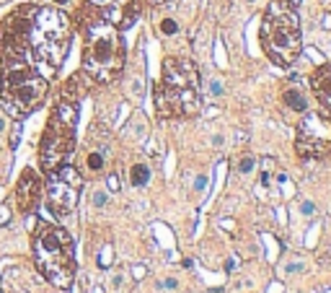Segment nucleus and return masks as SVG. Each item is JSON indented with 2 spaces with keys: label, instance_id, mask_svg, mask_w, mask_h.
Listing matches in <instances>:
<instances>
[{
  "label": "nucleus",
  "instance_id": "1",
  "mask_svg": "<svg viewBox=\"0 0 331 293\" xmlns=\"http://www.w3.org/2000/svg\"><path fill=\"white\" fill-rule=\"evenodd\" d=\"M78 26L86 34L83 73L96 83H111L124 67V44L119 37V29L94 5L81 8Z\"/></svg>",
  "mask_w": 331,
  "mask_h": 293
},
{
  "label": "nucleus",
  "instance_id": "2",
  "mask_svg": "<svg viewBox=\"0 0 331 293\" xmlns=\"http://www.w3.org/2000/svg\"><path fill=\"white\" fill-rule=\"evenodd\" d=\"M73 39V21L60 8H37L31 16V24L26 29V50L34 58L44 78L54 75L62 65Z\"/></svg>",
  "mask_w": 331,
  "mask_h": 293
},
{
  "label": "nucleus",
  "instance_id": "3",
  "mask_svg": "<svg viewBox=\"0 0 331 293\" xmlns=\"http://www.w3.org/2000/svg\"><path fill=\"white\" fill-rule=\"evenodd\" d=\"M199 75L191 60L166 58L155 86V109L161 119L194 117L199 112Z\"/></svg>",
  "mask_w": 331,
  "mask_h": 293
},
{
  "label": "nucleus",
  "instance_id": "4",
  "mask_svg": "<svg viewBox=\"0 0 331 293\" xmlns=\"http://www.w3.org/2000/svg\"><path fill=\"white\" fill-rule=\"evenodd\" d=\"M47 88V78L31 65L29 50L3 55V107L10 117H24L39 109Z\"/></svg>",
  "mask_w": 331,
  "mask_h": 293
},
{
  "label": "nucleus",
  "instance_id": "5",
  "mask_svg": "<svg viewBox=\"0 0 331 293\" xmlns=\"http://www.w3.org/2000/svg\"><path fill=\"white\" fill-rule=\"evenodd\" d=\"M261 47H264L267 58L287 67L298 60L300 55V18L298 10L290 0H272L269 8L264 10V21H261Z\"/></svg>",
  "mask_w": 331,
  "mask_h": 293
},
{
  "label": "nucleus",
  "instance_id": "6",
  "mask_svg": "<svg viewBox=\"0 0 331 293\" xmlns=\"http://www.w3.org/2000/svg\"><path fill=\"white\" fill-rule=\"evenodd\" d=\"M34 265L57 288H70L75 280V249L70 234L60 226L44 223L34 236Z\"/></svg>",
  "mask_w": 331,
  "mask_h": 293
},
{
  "label": "nucleus",
  "instance_id": "7",
  "mask_svg": "<svg viewBox=\"0 0 331 293\" xmlns=\"http://www.w3.org/2000/svg\"><path fill=\"white\" fill-rule=\"evenodd\" d=\"M75 122H78V107L70 99H60L47 122V130L42 135L39 145V164L44 172H54L57 166L67 164L70 153L75 151Z\"/></svg>",
  "mask_w": 331,
  "mask_h": 293
},
{
  "label": "nucleus",
  "instance_id": "8",
  "mask_svg": "<svg viewBox=\"0 0 331 293\" xmlns=\"http://www.w3.org/2000/svg\"><path fill=\"white\" fill-rule=\"evenodd\" d=\"M295 151L300 159L316 161L331 153V117L326 112H303L295 135Z\"/></svg>",
  "mask_w": 331,
  "mask_h": 293
},
{
  "label": "nucleus",
  "instance_id": "9",
  "mask_svg": "<svg viewBox=\"0 0 331 293\" xmlns=\"http://www.w3.org/2000/svg\"><path fill=\"white\" fill-rule=\"evenodd\" d=\"M81 189H83V176L73 164L57 166L54 172H49V179H47V205H49V210L57 218L70 216L78 205Z\"/></svg>",
  "mask_w": 331,
  "mask_h": 293
},
{
  "label": "nucleus",
  "instance_id": "10",
  "mask_svg": "<svg viewBox=\"0 0 331 293\" xmlns=\"http://www.w3.org/2000/svg\"><path fill=\"white\" fill-rule=\"evenodd\" d=\"M42 197V179L34 169H24V174L18 176L16 184V202L24 213H34Z\"/></svg>",
  "mask_w": 331,
  "mask_h": 293
},
{
  "label": "nucleus",
  "instance_id": "11",
  "mask_svg": "<svg viewBox=\"0 0 331 293\" xmlns=\"http://www.w3.org/2000/svg\"><path fill=\"white\" fill-rule=\"evenodd\" d=\"M311 88L318 96V101L324 104V112L331 117V62L318 65L311 73Z\"/></svg>",
  "mask_w": 331,
  "mask_h": 293
},
{
  "label": "nucleus",
  "instance_id": "12",
  "mask_svg": "<svg viewBox=\"0 0 331 293\" xmlns=\"http://www.w3.org/2000/svg\"><path fill=\"white\" fill-rule=\"evenodd\" d=\"M282 104L290 112H295V115H303V112H308V107H311V101H308L303 88L290 86V88H284V94H282Z\"/></svg>",
  "mask_w": 331,
  "mask_h": 293
},
{
  "label": "nucleus",
  "instance_id": "13",
  "mask_svg": "<svg viewBox=\"0 0 331 293\" xmlns=\"http://www.w3.org/2000/svg\"><path fill=\"white\" fill-rule=\"evenodd\" d=\"M88 81H91V78H88L86 73L73 75L70 81H67V86H65L62 99H70V101H75V104H78V99H83V94L88 91Z\"/></svg>",
  "mask_w": 331,
  "mask_h": 293
},
{
  "label": "nucleus",
  "instance_id": "14",
  "mask_svg": "<svg viewBox=\"0 0 331 293\" xmlns=\"http://www.w3.org/2000/svg\"><path fill=\"white\" fill-rule=\"evenodd\" d=\"M130 182L135 184V187H145L147 182H150V166L147 164H132V169H130Z\"/></svg>",
  "mask_w": 331,
  "mask_h": 293
},
{
  "label": "nucleus",
  "instance_id": "15",
  "mask_svg": "<svg viewBox=\"0 0 331 293\" xmlns=\"http://www.w3.org/2000/svg\"><path fill=\"white\" fill-rule=\"evenodd\" d=\"M86 166H88V172H104V166H106V159H104V151H91L88 153V159H86Z\"/></svg>",
  "mask_w": 331,
  "mask_h": 293
},
{
  "label": "nucleus",
  "instance_id": "16",
  "mask_svg": "<svg viewBox=\"0 0 331 293\" xmlns=\"http://www.w3.org/2000/svg\"><path fill=\"white\" fill-rule=\"evenodd\" d=\"M254 172H256V159H254V156H243V159L238 161V174L248 176V174H254Z\"/></svg>",
  "mask_w": 331,
  "mask_h": 293
},
{
  "label": "nucleus",
  "instance_id": "17",
  "mask_svg": "<svg viewBox=\"0 0 331 293\" xmlns=\"http://www.w3.org/2000/svg\"><path fill=\"white\" fill-rule=\"evenodd\" d=\"M161 34H166V37H174V34H179V24H176V18H161Z\"/></svg>",
  "mask_w": 331,
  "mask_h": 293
},
{
  "label": "nucleus",
  "instance_id": "18",
  "mask_svg": "<svg viewBox=\"0 0 331 293\" xmlns=\"http://www.w3.org/2000/svg\"><path fill=\"white\" fill-rule=\"evenodd\" d=\"M210 94H212V96H218V99L225 94V86H223L220 78H212V81H210Z\"/></svg>",
  "mask_w": 331,
  "mask_h": 293
},
{
  "label": "nucleus",
  "instance_id": "19",
  "mask_svg": "<svg viewBox=\"0 0 331 293\" xmlns=\"http://www.w3.org/2000/svg\"><path fill=\"white\" fill-rule=\"evenodd\" d=\"M300 213H303L305 218H308V216H313V213H316V202H311V200H303V202H300Z\"/></svg>",
  "mask_w": 331,
  "mask_h": 293
},
{
  "label": "nucleus",
  "instance_id": "20",
  "mask_svg": "<svg viewBox=\"0 0 331 293\" xmlns=\"http://www.w3.org/2000/svg\"><path fill=\"white\" fill-rule=\"evenodd\" d=\"M204 189H207V176L199 174L197 179H194V192H204Z\"/></svg>",
  "mask_w": 331,
  "mask_h": 293
},
{
  "label": "nucleus",
  "instance_id": "21",
  "mask_svg": "<svg viewBox=\"0 0 331 293\" xmlns=\"http://www.w3.org/2000/svg\"><path fill=\"white\" fill-rule=\"evenodd\" d=\"M106 200H109L106 192H94V205H96V208H104V205H106Z\"/></svg>",
  "mask_w": 331,
  "mask_h": 293
},
{
  "label": "nucleus",
  "instance_id": "22",
  "mask_svg": "<svg viewBox=\"0 0 331 293\" xmlns=\"http://www.w3.org/2000/svg\"><path fill=\"white\" fill-rule=\"evenodd\" d=\"M161 288H166V291H176V288H179V280H176V278H166L163 283H161Z\"/></svg>",
  "mask_w": 331,
  "mask_h": 293
},
{
  "label": "nucleus",
  "instance_id": "23",
  "mask_svg": "<svg viewBox=\"0 0 331 293\" xmlns=\"http://www.w3.org/2000/svg\"><path fill=\"white\" fill-rule=\"evenodd\" d=\"M106 184H109L111 192H117V189H119V176H117V174H111V176L106 179Z\"/></svg>",
  "mask_w": 331,
  "mask_h": 293
},
{
  "label": "nucleus",
  "instance_id": "24",
  "mask_svg": "<svg viewBox=\"0 0 331 293\" xmlns=\"http://www.w3.org/2000/svg\"><path fill=\"white\" fill-rule=\"evenodd\" d=\"M212 145H215V148H220V145L225 143V138H223V135H212V140H210Z\"/></svg>",
  "mask_w": 331,
  "mask_h": 293
},
{
  "label": "nucleus",
  "instance_id": "25",
  "mask_svg": "<svg viewBox=\"0 0 331 293\" xmlns=\"http://www.w3.org/2000/svg\"><path fill=\"white\" fill-rule=\"evenodd\" d=\"M52 3H57V5H67L70 0H52Z\"/></svg>",
  "mask_w": 331,
  "mask_h": 293
},
{
  "label": "nucleus",
  "instance_id": "26",
  "mask_svg": "<svg viewBox=\"0 0 331 293\" xmlns=\"http://www.w3.org/2000/svg\"><path fill=\"white\" fill-rule=\"evenodd\" d=\"M246 3H256V0H246Z\"/></svg>",
  "mask_w": 331,
  "mask_h": 293
}]
</instances>
